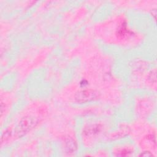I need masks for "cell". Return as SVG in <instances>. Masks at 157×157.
<instances>
[{
	"instance_id": "1",
	"label": "cell",
	"mask_w": 157,
	"mask_h": 157,
	"mask_svg": "<svg viewBox=\"0 0 157 157\" xmlns=\"http://www.w3.org/2000/svg\"><path fill=\"white\" fill-rule=\"evenodd\" d=\"M39 123L37 118L28 115L23 117L16 128V133L18 137H22L33 129Z\"/></svg>"
},
{
	"instance_id": "2",
	"label": "cell",
	"mask_w": 157,
	"mask_h": 157,
	"mask_svg": "<svg viewBox=\"0 0 157 157\" xmlns=\"http://www.w3.org/2000/svg\"><path fill=\"white\" fill-rule=\"evenodd\" d=\"M98 98V93L93 89H83L77 92L74 95L76 102L84 104L91 102Z\"/></svg>"
},
{
	"instance_id": "3",
	"label": "cell",
	"mask_w": 157,
	"mask_h": 157,
	"mask_svg": "<svg viewBox=\"0 0 157 157\" xmlns=\"http://www.w3.org/2000/svg\"><path fill=\"white\" fill-rule=\"evenodd\" d=\"M132 31H131L128 28L126 23L124 22H123L120 23V25H119L117 31L116 33L117 37L121 39L128 38L131 35H132Z\"/></svg>"
},
{
	"instance_id": "4",
	"label": "cell",
	"mask_w": 157,
	"mask_h": 157,
	"mask_svg": "<svg viewBox=\"0 0 157 157\" xmlns=\"http://www.w3.org/2000/svg\"><path fill=\"white\" fill-rule=\"evenodd\" d=\"M101 129H102V128L99 124H91L89 126L88 128H86L83 132L85 134H86V135H88V136L92 137L100 133V132L101 131Z\"/></svg>"
},
{
	"instance_id": "5",
	"label": "cell",
	"mask_w": 157,
	"mask_h": 157,
	"mask_svg": "<svg viewBox=\"0 0 157 157\" xmlns=\"http://www.w3.org/2000/svg\"><path fill=\"white\" fill-rule=\"evenodd\" d=\"M118 152L119 153L117 154V155H119V156H127V155H129V153H131L132 152V150H130L129 148L127 149L124 147V148L120 149Z\"/></svg>"
}]
</instances>
